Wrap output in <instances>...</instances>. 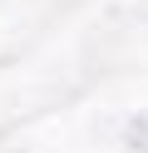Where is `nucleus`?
Returning a JSON list of instances; mask_svg holds the SVG:
<instances>
[{"label":"nucleus","mask_w":148,"mask_h":153,"mask_svg":"<svg viewBox=\"0 0 148 153\" xmlns=\"http://www.w3.org/2000/svg\"><path fill=\"white\" fill-rule=\"evenodd\" d=\"M133 143H138V148H143V153H148V114H143V119H138V123H133Z\"/></svg>","instance_id":"obj_1"}]
</instances>
